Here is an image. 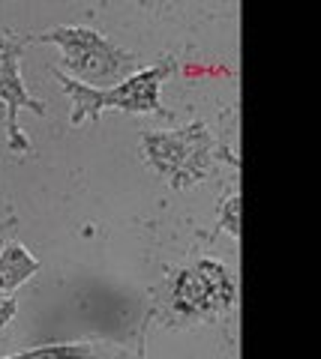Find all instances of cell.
Wrapping results in <instances>:
<instances>
[{"instance_id": "1", "label": "cell", "mask_w": 321, "mask_h": 359, "mask_svg": "<svg viewBox=\"0 0 321 359\" xmlns=\"http://www.w3.org/2000/svg\"><path fill=\"white\" fill-rule=\"evenodd\" d=\"M174 72V60L162 57L157 66L150 69H141L132 78H126L124 84L117 87H91L81 84L75 78L63 75L60 69H51V75L60 81L63 93L72 99V114L70 123L72 126H81L84 120H99V114L108 108L114 111H129V114H157V117H169V111L159 105V84Z\"/></svg>"}, {"instance_id": "5", "label": "cell", "mask_w": 321, "mask_h": 359, "mask_svg": "<svg viewBox=\"0 0 321 359\" xmlns=\"http://www.w3.org/2000/svg\"><path fill=\"white\" fill-rule=\"evenodd\" d=\"M30 36H0V99L6 102V132L13 150H30V141L18 129V111L27 108L33 114H46V105L33 99L18 78V57Z\"/></svg>"}, {"instance_id": "2", "label": "cell", "mask_w": 321, "mask_h": 359, "mask_svg": "<svg viewBox=\"0 0 321 359\" xmlns=\"http://www.w3.org/2000/svg\"><path fill=\"white\" fill-rule=\"evenodd\" d=\"M30 42H54L63 48V66L75 78L91 84L126 81L138 72L141 60L132 51H124L103 33L87 27H54L30 36Z\"/></svg>"}, {"instance_id": "6", "label": "cell", "mask_w": 321, "mask_h": 359, "mask_svg": "<svg viewBox=\"0 0 321 359\" xmlns=\"http://www.w3.org/2000/svg\"><path fill=\"white\" fill-rule=\"evenodd\" d=\"M37 269H39V261L25 245H18V243L4 245V252H0V290L18 287L21 282H27Z\"/></svg>"}, {"instance_id": "8", "label": "cell", "mask_w": 321, "mask_h": 359, "mask_svg": "<svg viewBox=\"0 0 321 359\" xmlns=\"http://www.w3.org/2000/svg\"><path fill=\"white\" fill-rule=\"evenodd\" d=\"M237 212H240V198H237V192H231L228 201L223 204V212H219V224H223V228L231 233V237H237V233H240Z\"/></svg>"}, {"instance_id": "4", "label": "cell", "mask_w": 321, "mask_h": 359, "mask_svg": "<svg viewBox=\"0 0 321 359\" xmlns=\"http://www.w3.org/2000/svg\"><path fill=\"white\" fill-rule=\"evenodd\" d=\"M174 311L186 314V318H202V314H214L225 309L235 299V285H231L228 273L214 261H202L192 269L181 273L174 282Z\"/></svg>"}, {"instance_id": "7", "label": "cell", "mask_w": 321, "mask_h": 359, "mask_svg": "<svg viewBox=\"0 0 321 359\" xmlns=\"http://www.w3.org/2000/svg\"><path fill=\"white\" fill-rule=\"evenodd\" d=\"M108 344H46L18 353V359H72V356H96Z\"/></svg>"}, {"instance_id": "9", "label": "cell", "mask_w": 321, "mask_h": 359, "mask_svg": "<svg viewBox=\"0 0 321 359\" xmlns=\"http://www.w3.org/2000/svg\"><path fill=\"white\" fill-rule=\"evenodd\" d=\"M13 314H15V299H13V297L0 299V330H4L6 323L13 320Z\"/></svg>"}, {"instance_id": "3", "label": "cell", "mask_w": 321, "mask_h": 359, "mask_svg": "<svg viewBox=\"0 0 321 359\" xmlns=\"http://www.w3.org/2000/svg\"><path fill=\"white\" fill-rule=\"evenodd\" d=\"M141 147H145L153 171L171 189H190L207 180L210 174L214 135L207 132L202 120L177 132H145L141 135Z\"/></svg>"}]
</instances>
